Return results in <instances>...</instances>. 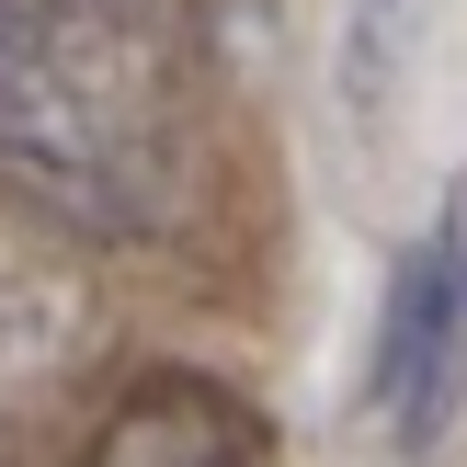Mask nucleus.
Returning a JSON list of instances; mask_svg holds the SVG:
<instances>
[{"label":"nucleus","mask_w":467,"mask_h":467,"mask_svg":"<svg viewBox=\"0 0 467 467\" xmlns=\"http://www.w3.org/2000/svg\"><path fill=\"white\" fill-rule=\"evenodd\" d=\"M194 182L182 0H0V194L80 240H160Z\"/></svg>","instance_id":"1"},{"label":"nucleus","mask_w":467,"mask_h":467,"mask_svg":"<svg viewBox=\"0 0 467 467\" xmlns=\"http://www.w3.org/2000/svg\"><path fill=\"white\" fill-rule=\"evenodd\" d=\"M365 388H377V422H388L400 456H433L456 433V400H467V205H445L400 251Z\"/></svg>","instance_id":"2"},{"label":"nucleus","mask_w":467,"mask_h":467,"mask_svg":"<svg viewBox=\"0 0 467 467\" xmlns=\"http://www.w3.org/2000/svg\"><path fill=\"white\" fill-rule=\"evenodd\" d=\"M80 467H274V433L217 377H137L80 445Z\"/></svg>","instance_id":"3"},{"label":"nucleus","mask_w":467,"mask_h":467,"mask_svg":"<svg viewBox=\"0 0 467 467\" xmlns=\"http://www.w3.org/2000/svg\"><path fill=\"white\" fill-rule=\"evenodd\" d=\"M46 354H57V296L23 263H0V410H12V388L46 377Z\"/></svg>","instance_id":"4"},{"label":"nucleus","mask_w":467,"mask_h":467,"mask_svg":"<svg viewBox=\"0 0 467 467\" xmlns=\"http://www.w3.org/2000/svg\"><path fill=\"white\" fill-rule=\"evenodd\" d=\"M400 46H410V0H354V46H342V91H354V114L388 103Z\"/></svg>","instance_id":"5"}]
</instances>
